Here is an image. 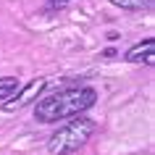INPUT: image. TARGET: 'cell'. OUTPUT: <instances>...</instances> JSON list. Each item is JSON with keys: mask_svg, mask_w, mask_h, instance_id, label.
Instances as JSON below:
<instances>
[{"mask_svg": "<svg viewBox=\"0 0 155 155\" xmlns=\"http://www.w3.org/2000/svg\"><path fill=\"white\" fill-rule=\"evenodd\" d=\"M97 103V90L95 87H68V90L53 92L42 97L34 105V118L40 124H58L63 118H74L79 113H87Z\"/></svg>", "mask_w": 155, "mask_h": 155, "instance_id": "cell-1", "label": "cell"}, {"mask_svg": "<svg viewBox=\"0 0 155 155\" xmlns=\"http://www.w3.org/2000/svg\"><path fill=\"white\" fill-rule=\"evenodd\" d=\"M95 129H97V124L92 121V118H87L84 113L74 116L66 126H61L50 137L48 153L50 155H71V153H76V150H82L87 145V139L95 134Z\"/></svg>", "mask_w": 155, "mask_h": 155, "instance_id": "cell-2", "label": "cell"}, {"mask_svg": "<svg viewBox=\"0 0 155 155\" xmlns=\"http://www.w3.org/2000/svg\"><path fill=\"white\" fill-rule=\"evenodd\" d=\"M45 87H48V79H32L29 84H24V87H18V90L13 92L16 97H13V100L8 97L3 108H5L8 113H16V110L26 108L29 103H34V100H37V97L42 95V90H45Z\"/></svg>", "mask_w": 155, "mask_h": 155, "instance_id": "cell-3", "label": "cell"}, {"mask_svg": "<svg viewBox=\"0 0 155 155\" xmlns=\"http://www.w3.org/2000/svg\"><path fill=\"white\" fill-rule=\"evenodd\" d=\"M126 61L129 63H145V66H153L155 63V37H147V40L137 42L134 48L126 50Z\"/></svg>", "mask_w": 155, "mask_h": 155, "instance_id": "cell-4", "label": "cell"}, {"mask_svg": "<svg viewBox=\"0 0 155 155\" xmlns=\"http://www.w3.org/2000/svg\"><path fill=\"white\" fill-rule=\"evenodd\" d=\"M21 87V82H18L16 76H0V100L5 103L8 97H13V92Z\"/></svg>", "mask_w": 155, "mask_h": 155, "instance_id": "cell-5", "label": "cell"}, {"mask_svg": "<svg viewBox=\"0 0 155 155\" xmlns=\"http://www.w3.org/2000/svg\"><path fill=\"white\" fill-rule=\"evenodd\" d=\"M108 3H113L121 11H145V8H150L153 0H108Z\"/></svg>", "mask_w": 155, "mask_h": 155, "instance_id": "cell-6", "label": "cell"}, {"mask_svg": "<svg viewBox=\"0 0 155 155\" xmlns=\"http://www.w3.org/2000/svg\"><path fill=\"white\" fill-rule=\"evenodd\" d=\"M63 3H66V0H63Z\"/></svg>", "mask_w": 155, "mask_h": 155, "instance_id": "cell-7", "label": "cell"}]
</instances>
